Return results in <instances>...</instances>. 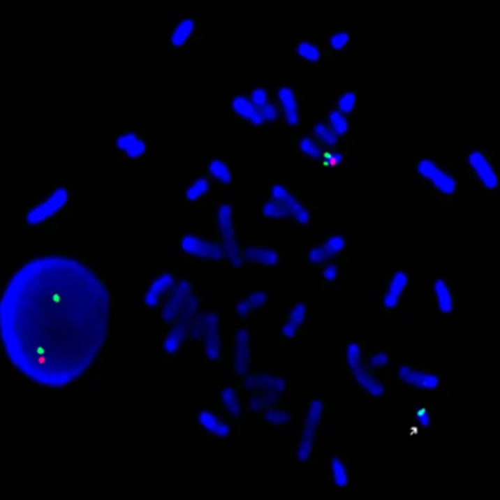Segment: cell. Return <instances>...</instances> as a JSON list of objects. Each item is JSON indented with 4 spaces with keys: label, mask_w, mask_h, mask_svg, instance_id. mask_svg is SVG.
Segmentation results:
<instances>
[{
    "label": "cell",
    "mask_w": 500,
    "mask_h": 500,
    "mask_svg": "<svg viewBox=\"0 0 500 500\" xmlns=\"http://www.w3.org/2000/svg\"><path fill=\"white\" fill-rule=\"evenodd\" d=\"M413 170L418 179L430 186L439 201L454 203L459 194V185L450 162L423 158L416 162Z\"/></svg>",
    "instance_id": "1"
},
{
    "label": "cell",
    "mask_w": 500,
    "mask_h": 500,
    "mask_svg": "<svg viewBox=\"0 0 500 500\" xmlns=\"http://www.w3.org/2000/svg\"><path fill=\"white\" fill-rule=\"evenodd\" d=\"M466 171L469 185L483 191L498 193L499 172L492 150L476 147L466 156Z\"/></svg>",
    "instance_id": "2"
},
{
    "label": "cell",
    "mask_w": 500,
    "mask_h": 500,
    "mask_svg": "<svg viewBox=\"0 0 500 500\" xmlns=\"http://www.w3.org/2000/svg\"><path fill=\"white\" fill-rule=\"evenodd\" d=\"M72 191L68 185L54 186L47 196L27 209L24 221L29 228L43 227L68 209Z\"/></svg>",
    "instance_id": "3"
},
{
    "label": "cell",
    "mask_w": 500,
    "mask_h": 500,
    "mask_svg": "<svg viewBox=\"0 0 500 500\" xmlns=\"http://www.w3.org/2000/svg\"><path fill=\"white\" fill-rule=\"evenodd\" d=\"M394 378L400 387L416 392L435 391L441 385L438 373L432 367L411 362H402L395 367Z\"/></svg>",
    "instance_id": "4"
},
{
    "label": "cell",
    "mask_w": 500,
    "mask_h": 500,
    "mask_svg": "<svg viewBox=\"0 0 500 500\" xmlns=\"http://www.w3.org/2000/svg\"><path fill=\"white\" fill-rule=\"evenodd\" d=\"M179 249L186 258L197 260H226V253L221 240L209 239L198 233H186L177 242Z\"/></svg>",
    "instance_id": "5"
},
{
    "label": "cell",
    "mask_w": 500,
    "mask_h": 500,
    "mask_svg": "<svg viewBox=\"0 0 500 500\" xmlns=\"http://www.w3.org/2000/svg\"><path fill=\"white\" fill-rule=\"evenodd\" d=\"M276 102L281 110L284 128L296 133L301 125V89L293 82H282L276 90Z\"/></svg>",
    "instance_id": "6"
},
{
    "label": "cell",
    "mask_w": 500,
    "mask_h": 500,
    "mask_svg": "<svg viewBox=\"0 0 500 500\" xmlns=\"http://www.w3.org/2000/svg\"><path fill=\"white\" fill-rule=\"evenodd\" d=\"M351 378L366 397L367 402H384L390 396V383L387 373L376 374L367 372L361 366L351 376Z\"/></svg>",
    "instance_id": "7"
},
{
    "label": "cell",
    "mask_w": 500,
    "mask_h": 500,
    "mask_svg": "<svg viewBox=\"0 0 500 500\" xmlns=\"http://www.w3.org/2000/svg\"><path fill=\"white\" fill-rule=\"evenodd\" d=\"M251 365V333L248 328L241 326L235 330L232 339L230 366L237 382L250 372Z\"/></svg>",
    "instance_id": "8"
},
{
    "label": "cell",
    "mask_w": 500,
    "mask_h": 500,
    "mask_svg": "<svg viewBox=\"0 0 500 500\" xmlns=\"http://www.w3.org/2000/svg\"><path fill=\"white\" fill-rule=\"evenodd\" d=\"M331 412V403L327 397L315 395L307 402L302 421V434L305 438L317 439Z\"/></svg>",
    "instance_id": "9"
},
{
    "label": "cell",
    "mask_w": 500,
    "mask_h": 500,
    "mask_svg": "<svg viewBox=\"0 0 500 500\" xmlns=\"http://www.w3.org/2000/svg\"><path fill=\"white\" fill-rule=\"evenodd\" d=\"M117 154L126 161H137L147 155L146 135L140 129H122L113 135Z\"/></svg>",
    "instance_id": "10"
},
{
    "label": "cell",
    "mask_w": 500,
    "mask_h": 500,
    "mask_svg": "<svg viewBox=\"0 0 500 500\" xmlns=\"http://www.w3.org/2000/svg\"><path fill=\"white\" fill-rule=\"evenodd\" d=\"M196 420L200 432L209 438L228 439L234 432L233 421L226 417L219 409H200Z\"/></svg>",
    "instance_id": "11"
},
{
    "label": "cell",
    "mask_w": 500,
    "mask_h": 500,
    "mask_svg": "<svg viewBox=\"0 0 500 500\" xmlns=\"http://www.w3.org/2000/svg\"><path fill=\"white\" fill-rule=\"evenodd\" d=\"M432 297L436 310L441 317H451L456 313L459 302L457 295L446 277H433Z\"/></svg>",
    "instance_id": "12"
},
{
    "label": "cell",
    "mask_w": 500,
    "mask_h": 500,
    "mask_svg": "<svg viewBox=\"0 0 500 500\" xmlns=\"http://www.w3.org/2000/svg\"><path fill=\"white\" fill-rule=\"evenodd\" d=\"M219 409L232 421L239 420L245 411V396L239 383L222 385L216 392Z\"/></svg>",
    "instance_id": "13"
},
{
    "label": "cell",
    "mask_w": 500,
    "mask_h": 500,
    "mask_svg": "<svg viewBox=\"0 0 500 500\" xmlns=\"http://www.w3.org/2000/svg\"><path fill=\"white\" fill-rule=\"evenodd\" d=\"M177 276L172 272H162L159 274L150 283L149 288L145 292L142 303L145 308L149 309H158L161 308L164 298L170 293L177 282Z\"/></svg>",
    "instance_id": "14"
},
{
    "label": "cell",
    "mask_w": 500,
    "mask_h": 500,
    "mask_svg": "<svg viewBox=\"0 0 500 500\" xmlns=\"http://www.w3.org/2000/svg\"><path fill=\"white\" fill-rule=\"evenodd\" d=\"M200 29V17L186 15L170 30V42L174 50L182 51L195 41Z\"/></svg>",
    "instance_id": "15"
},
{
    "label": "cell",
    "mask_w": 500,
    "mask_h": 500,
    "mask_svg": "<svg viewBox=\"0 0 500 500\" xmlns=\"http://www.w3.org/2000/svg\"><path fill=\"white\" fill-rule=\"evenodd\" d=\"M242 256L246 263L265 267L279 266L282 258L281 253L276 247L256 243L244 247Z\"/></svg>",
    "instance_id": "16"
},
{
    "label": "cell",
    "mask_w": 500,
    "mask_h": 500,
    "mask_svg": "<svg viewBox=\"0 0 500 500\" xmlns=\"http://www.w3.org/2000/svg\"><path fill=\"white\" fill-rule=\"evenodd\" d=\"M230 111L240 122H248L258 128H264L267 125L262 111L253 106L248 96H235L230 101Z\"/></svg>",
    "instance_id": "17"
},
{
    "label": "cell",
    "mask_w": 500,
    "mask_h": 500,
    "mask_svg": "<svg viewBox=\"0 0 500 500\" xmlns=\"http://www.w3.org/2000/svg\"><path fill=\"white\" fill-rule=\"evenodd\" d=\"M336 110L348 119H357L361 116L360 95L358 87L343 85L336 96Z\"/></svg>",
    "instance_id": "18"
},
{
    "label": "cell",
    "mask_w": 500,
    "mask_h": 500,
    "mask_svg": "<svg viewBox=\"0 0 500 500\" xmlns=\"http://www.w3.org/2000/svg\"><path fill=\"white\" fill-rule=\"evenodd\" d=\"M189 339V326L177 321L168 327L163 339H162V352L165 356L172 358L177 356Z\"/></svg>",
    "instance_id": "19"
},
{
    "label": "cell",
    "mask_w": 500,
    "mask_h": 500,
    "mask_svg": "<svg viewBox=\"0 0 500 500\" xmlns=\"http://www.w3.org/2000/svg\"><path fill=\"white\" fill-rule=\"evenodd\" d=\"M354 32L351 29L344 28L335 31H330L323 42L325 50L333 57H345L349 53Z\"/></svg>",
    "instance_id": "20"
},
{
    "label": "cell",
    "mask_w": 500,
    "mask_h": 500,
    "mask_svg": "<svg viewBox=\"0 0 500 500\" xmlns=\"http://www.w3.org/2000/svg\"><path fill=\"white\" fill-rule=\"evenodd\" d=\"M296 146L298 152L307 161H321L327 153L309 129L300 128L296 132Z\"/></svg>",
    "instance_id": "21"
},
{
    "label": "cell",
    "mask_w": 500,
    "mask_h": 500,
    "mask_svg": "<svg viewBox=\"0 0 500 500\" xmlns=\"http://www.w3.org/2000/svg\"><path fill=\"white\" fill-rule=\"evenodd\" d=\"M267 429L279 432L287 427L293 420L294 414L287 406L279 404L267 406L260 417Z\"/></svg>",
    "instance_id": "22"
},
{
    "label": "cell",
    "mask_w": 500,
    "mask_h": 500,
    "mask_svg": "<svg viewBox=\"0 0 500 500\" xmlns=\"http://www.w3.org/2000/svg\"><path fill=\"white\" fill-rule=\"evenodd\" d=\"M186 300L188 298L171 291L159 309V317L162 323L168 327L177 322L185 309Z\"/></svg>",
    "instance_id": "23"
},
{
    "label": "cell",
    "mask_w": 500,
    "mask_h": 500,
    "mask_svg": "<svg viewBox=\"0 0 500 500\" xmlns=\"http://www.w3.org/2000/svg\"><path fill=\"white\" fill-rule=\"evenodd\" d=\"M311 132L316 138H317L321 147H323L325 152H346L348 144H346L344 141L332 131V128L328 126L327 122L317 123V124L313 126Z\"/></svg>",
    "instance_id": "24"
},
{
    "label": "cell",
    "mask_w": 500,
    "mask_h": 500,
    "mask_svg": "<svg viewBox=\"0 0 500 500\" xmlns=\"http://www.w3.org/2000/svg\"><path fill=\"white\" fill-rule=\"evenodd\" d=\"M295 52L298 58L307 63H321L334 59L323 46H318L310 39H297L295 43Z\"/></svg>",
    "instance_id": "25"
},
{
    "label": "cell",
    "mask_w": 500,
    "mask_h": 500,
    "mask_svg": "<svg viewBox=\"0 0 500 500\" xmlns=\"http://www.w3.org/2000/svg\"><path fill=\"white\" fill-rule=\"evenodd\" d=\"M213 189V182L207 175H200L184 189V198L189 204H198L207 197Z\"/></svg>",
    "instance_id": "26"
},
{
    "label": "cell",
    "mask_w": 500,
    "mask_h": 500,
    "mask_svg": "<svg viewBox=\"0 0 500 500\" xmlns=\"http://www.w3.org/2000/svg\"><path fill=\"white\" fill-rule=\"evenodd\" d=\"M392 352L372 349V351L366 352L362 367L367 372L381 374V373H387L388 369L392 364Z\"/></svg>",
    "instance_id": "27"
},
{
    "label": "cell",
    "mask_w": 500,
    "mask_h": 500,
    "mask_svg": "<svg viewBox=\"0 0 500 500\" xmlns=\"http://www.w3.org/2000/svg\"><path fill=\"white\" fill-rule=\"evenodd\" d=\"M205 360L210 363H219L223 360V345L219 328L207 330L203 341Z\"/></svg>",
    "instance_id": "28"
},
{
    "label": "cell",
    "mask_w": 500,
    "mask_h": 500,
    "mask_svg": "<svg viewBox=\"0 0 500 500\" xmlns=\"http://www.w3.org/2000/svg\"><path fill=\"white\" fill-rule=\"evenodd\" d=\"M367 352V344L364 341L349 343L345 348L344 369L346 374L351 376L362 366Z\"/></svg>",
    "instance_id": "29"
},
{
    "label": "cell",
    "mask_w": 500,
    "mask_h": 500,
    "mask_svg": "<svg viewBox=\"0 0 500 500\" xmlns=\"http://www.w3.org/2000/svg\"><path fill=\"white\" fill-rule=\"evenodd\" d=\"M348 463V457L340 453L334 455L330 460L331 483L339 489L349 484Z\"/></svg>",
    "instance_id": "30"
},
{
    "label": "cell",
    "mask_w": 500,
    "mask_h": 500,
    "mask_svg": "<svg viewBox=\"0 0 500 500\" xmlns=\"http://www.w3.org/2000/svg\"><path fill=\"white\" fill-rule=\"evenodd\" d=\"M207 176L222 186H231L233 171L230 165L221 159H213L207 164Z\"/></svg>",
    "instance_id": "31"
},
{
    "label": "cell",
    "mask_w": 500,
    "mask_h": 500,
    "mask_svg": "<svg viewBox=\"0 0 500 500\" xmlns=\"http://www.w3.org/2000/svg\"><path fill=\"white\" fill-rule=\"evenodd\" d=\"M316 445H317V439L301 436L300 441H298L292 453V462L295 465L298 466L309 465L314 459Z\"/></svg>",
    "instance_id": "32"
},
{
    "label": "cell",
    "mask_w": 500,
    "mask_h": 500,
    "mask_svg": "<svg viewBox=\"0 0 500 500\" xmlns=\"http://www.w3.org/2000/svg\"><path fill=\"white\" fill-rule=\"evenodd\" d=\"M326 119L328 126L332 128V131L346 144H348L352 138L351 123H349L348 117L343 116L336 108H334L327 114Z\"/></svg>",
    "instance_id": "33"
},
{
    "label": "cell",
    "mask_w": 500,
    "mask_h": 500,
    "mask_svg": "<svg viewBox=\"0 0 500 500\" xmlns=\"http://www.w3.org/2000/svg\"><path fill=\"white\" fill-rule=\"evenodd\" d=\"M409 278L406 273L403 270L395 271L394 273L388 276L385 280V293L391 295L396 297L402 298L406 288H408Z\"/></svg>",
    "instance_id": "34"
},
{
    "label": "cell",
    "mask_w": 500,
    "mask_h": 500,
    "mask_svg": "<svg viewBox=\"0 0 500 500\" xmlns=\"http://www.w3.org/2000/svg\"><path fill=\"white\" fill-rule=\"evenodd\" d=\"M322 245L330 260H337L345 252L346 246H348V240L341 234H334L327 237Z\"/></svg>",
    "instance_id": "35"
},
{
    "label": "cell",
    "mask_w": 500,
    "mask_h": 500,
    "mask_svg": "<svg viewBox=\"0 0 500 500\" xmlns=\"http://www.w3.org/2000/svg\"><path fill=\"white\" fill-rule=\"evenodd\" d=\"M215 223L219 235L233 230V212L230 205L224 204L219 207L215 214Z\"/></svg>",
    "instance_id": "36"
},
{
    "label": "cell",
    "mask_w": 500,
    "mask_h": 500,
    "mask_svg": "<svg viewBox=\"0 0 500 500\" xmlns=\"http://www.w3.org/2000/svg\"><path fill=\"white\" fill-rule=\"evenodd\" d=\"M261 213L266 218L272 219H291V215H289L288 209L286 204L275 203V201L271 200L270 198H267L261 205Z\"/></svg>",
    "instance_id": "37"
},
{
    "label": "cell",
    "mask_w": 500,
    "mask_h": 500,
    "mask_svg": "<svg viewBox=\"0 0 500 500\" xmlns=\"http://www.w3.org/2000/svg\"><path fill=\"white\" fill-rule=\"evenodd\" d=\"M309 307L305 301H298L291 307L287 315V319L296 325L300 330L305 327L307 318L309 317Z\"/></svg>",
    "instance_id": "38"
},
{
    "label": "cell",
    "mask_w": 500,
    "mask_h": 500,
    "mask_svg": "<svg viewBox=\"0 0 500 500\" xmlns=\"http://www.w3.org/2000/svg\"><path fill=\"white\" fill-rule=\"evenodd\" d=\"M330 260H331L322 244L313 243L309 246L308 250L309 266L316 267V269H322Z\"/></svg>",
    "instance_id": "39"
},
{
    "label": "cell",
    "mask_w": 500,
    "mask_h": 500,
    "mask_svg": "<svg viewBox=\"0 0 500 500\" xmlns=\"http://www.w3.org/2000/svg\"><path fill=\"white\" fill-rule=\"evenodd\" d=\"M245 396V411L252 417H260L267 408L263 395L260 392H251Z\"/></svg>",
    "instance_id": "40"
},
{
    "label": "cell",
    "mask_w": 500,
    "mask_h": 500,
    "mask_svg": "<svg viewBox=\"0 0 500 500\" xmlns=\"http://www.w3.org/2000/svg\"><path fill=\"white\" fill-rule=\"evenodd\" d=\"M245 297L254 312H257L266 308L270 303V294L265 289H252L246 294Z\"/></svg>",
    "instance_id": "41"
},
{
    "label": "cell",
    "mask_w": 500,
    "mask_h": 500,
    "mask_svg": "<svg viewBox=\"0 0 500 500\" xmlns=\"http://www.w3.org/2000/svg\"><path fill=\"white\" fill-rule=\"evenodd\" d=\"M261 111L267 125L269 124L274 126H279V128H284L281 110H280L279 105L277 104L276 101L270 102L269 104L262 108Z\"/></svg>",
    "instance_id": "42"
},
{
    "label": "cell",
    "mask_w": 500,
    "mask_h": 500,
    "mask_svg": "<svg viewBox=\"0 0 500 500\" xmlns=\"http://www.w3.org/2000/svg\"><path fill=\"white\" fill-rule=\"evenodd\" d=\"M293 192V189L288 184L275 182L270 186L269 189V198L275 203L285 204L289 196Z\"/></svg>",
    "instance_id": "43"
},
{
    "label": "cell",
    "mask_w": 500,
    "mask_h": 500,
    "mask_svg": "<svg viewBox=\"0 0 500 500\" xmlns=\"http://www.w3.org/2000/svg\"><path fill=\"white\" fill-rule=\"evenodd\" d=\"M340 263L337 260H331L321 269V280L325 286L332 285L339 279Z\"/></svg>",
    "instance_id": "44"
},
{
    "label": "cell",
    "mask_w": 500,
    "mask_h": 500,
    "mask_svg": "<svg viewBox=\"0 0 500 500\" xmlns=\"http://www.w3.org/2000/svg\"><path fill=\"white\" fill-rule=\"evenodd\" d=\"M253 106L262 110L266 105L269 104L271 101V96L269 90L264 87H253L248 95Z\"/></svg>",
    "instance_id": "45"
},
{
    "label": "cell",
    "mask_w": 500,
    "mask_h": 500,
    "mask_svg": "<svg viewBox=\"0 0 500 500\" xmlns=\"http://www.w3.org/2000/svg\"><path fill=\"white\" fill-rule=\"evenodd\" d=\"M196 318L200 322L201 325L207 330H210V328H219V315L215 309L200 310L197 316H196Z\"/></svg>",
    "instance_id": "46"
},
{
    "label": "cell",
    "mask_w": 500,
    "mask_h": 500,
    "mask_svg": "<svg viewBox=\"0 0 500 500\" xmlns=\"http://www.w3.org/2000/svg\"><path fill=\"white\" fill-rule=\"evenodd\" d=\"M253 312H254V310H253L251 305H250L245 297H241L240 300L237 301L236 305H235V315H236L240 321L246 322L248 321L251 317Z\"/></svg>",
    "instance_id": "47"
},
{
    "label": "cell",
    "mask_w": 500,
    "mask_h": 500,
    "mask_svg": "<svg viewBox=\"0 0 500 500\" xmlns=\"http://www.w3.org/2000/svg\"><path fill=\"white\" fill-rule=\"evenodd\" d=\"M300 331L296 325L286 318V321L283 322L281 326L279 328V333L282 339L287 340L288 341V340L296 339V337L300 335Z\"/></svg>",
    "instance_id": "48"
},
{
    "label": "cell",
    "mask_w": 500,
    "mask_h": 500,
    "mask_svg": "<svg viewBox=\"0 0 500 500\" xmlns=\"http://www.w3.org/2000/svg\"><path fill=\"white\" fill-rule=\"evenodd\" d=\"M425 412V418H415L416 425H418V432L427 433L432 432L434 426V418L432 417V411L427 412V409H423Z\"/></svg>",
    "instance_id": "49"
},
{
    "label": "cell",
    "mask_w": 500,
    "mask_h": 500,
    "mask_svg": "<svg viewBox=\"0 0 500 500\" xmlns=\"http://www.w3.org/2000/svg\"><path fill=\"white\" fill-rule=\"evenodd\" d=\"M400 298L385 293L381 300V310L384 315H390L399 308Z\"/></svg>",
    "instance_id": "50"
},
{
    "label": "cell",
    "mask_w": 500,
    "mask_h": 500,
    "mask_svg": "<svg viewBox=\"0 0 500 500\" xmlns=\"http://www.w3.org/2000/svg\"><path fill=\"white\" fill-rule=\"evenodd\" d=\"M313 215H314V214H313L311 207L307 205L303 209H301L300 212L297 214V216H295L292 221L300 226H308L312 221Z\"/></svg>",
    "instance_id": "51"
}]
</instances>
